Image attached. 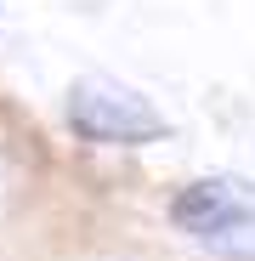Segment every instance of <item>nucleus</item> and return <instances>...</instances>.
I'll return each mask as SVG.
<instances>
[{
    "label": "nucleus",
    "instance_id": "2",
    "mask_svg": "<svg viewBox=\"0 0 255 261\" xmlns=\"http://www.w3.org/2000/svg\"><path fill=\"white\" fill-rule=\"evenodd\" d=\"M170 227L221 261H255V188L238 176H193L170 193Z\"/></svg>",
    "mask_w": 255,
    "mask_h": 261
},
{
    "label": "nucleus",
    "instance_id": "1",
    "mask_svg": "<svg viewBox=\"0 0 255 261\" xmlns=\"http://www.w3.org/2000/svg\"><path fill=\"white\" fill-rule=\"evenodd\" d=\"M63 119L79 142H97V148H148V142H164L170 137V119L164 108L125 85L114 74H85L68 85L63 97Z\"/></svg>",
    "mask_w": 255,
    "mask_h": 261
}]
</instances>
